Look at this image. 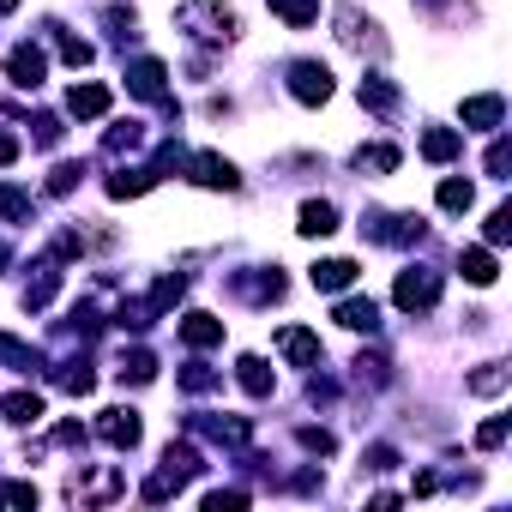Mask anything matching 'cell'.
Listing matches in <instances>:
<instances>
[{"mask_svg": "<svg viewBox=\"0 0 512 512\" xmlns=\"http://www.w3.org/2000/svg\"><path fill=\"white\" fill-rule=\"evenodd\" d=\"M175 25L199 43H229L235 37V13L223 7V0H187V7L175 13Z\"/></svg>", "mask_w": 512, "mask_h": 512, "instance_id": "1", "label": "cell"}, {"mask_svg": "<svg viewBox=\"0 0 512 512\" xmlns=\"http://www.w3.org/2000/svg\"><path fill=\"white\" fill-rule=\"evenodd\" d=\"M127 91H133L139 103H157V109H175V97H169V67H163L157 55H139V61L127 67Z\"/></svg>", "mask_w": 512, "mask_h": 512, "instance_id": "2", "label": "cell"}, {"mask_svg": "<svg viewBox=\"0 0 512 512\" xmlns=\"http://www.w3.org/2000/svg\"><path fill=\"white\" fill-rule=\"evenodd\" d=\"M392 302H398L404 314H428V308L440 302V272H428V266H410V272H398V284H392Z\"/></svg>", "mask_w": 512, "mask_h": 512, "instance_id": "3", "label": "cell"}, {"mask_svg": "<svg viewBox=\"0 0 512 512\" xmlns=\"http://www.w3.org/2000/svg\"><path fill=\"white\" fill-rule=\"evenodd\" d=\"M362 235H368V241H380V247H410V241H422V235H428V223H422V217L368 211V217H362Z\"/></svg>", "mask_w": 512, "mask_h": 512, "instance_id": "4", "label": "cell"}, {"mask_svg": "<svg viewBox=\"0 0 512 512\" xmlns=\"http://www.w3.org/2000/svg\"><path fill=\"white\" fill-rule=\"evenodd\" d=\"M290 97L308 103V109H320V103L332 97V67H326V61H296V67H290Z\"/></svg>", "mask_w": 512, "mask_h": 512, "instance_id": "5", "label": "cell"}, {"mask_svg": "<svg viewBox=\"0 0 512 512\" xmlns=\"http://www.w3.org/2000/svg\"><path fill=\"white\" fill-rule=\"evenodd\" d=\"M187 175H193L199 187H211V193H235V187H241L235 163H229V157H217V151H193V157H187Z\"/></svg>", "mask_w": 512, "mask_h": 512, "instance_id": "6", "label": "cell"}, {"mask_svg": "<svg viewBox=\"0 0 512 512\" xmlns=\"http://www.w3.org/2000/svg\"><path fill=\"white\" fill-rule=\"evenodd\" d=\"M97 440H103V446H115V452H133V446L145 440L139 410H103V416H97Z\"/></svg>", "mask_w": 512, "mask_h": 512, "instance_id": "7", "label": "cell"}, {"mask_svg": "<svg viewBox=\"0 0 512 512\" xmlns=\"http://www.w3.org/2000/svg\"><path fill=\"white\" fill-rule=\"evenodd\" d=\"M7 79H13L19 91H37V85L49 79V55H43L37 43H19V49H7Z\"/></svg>", "mask_w": 512, "mask_h": 512, "instance_id": "8", "label": "cell"}, {"mask_svg": "<svg viewBox=\"0 0 512 512\" xmlns=\"http://www.w3.org/2000/svg\"><path fill=\"white\" fill-rule=\"evenodd\" d=\"M187 428L205 434V440H217V446H247L253 440V422L247 416H193Z\"/></svg>", "mask_w": 512, "mask_h": 512, "instance_id": "9", "label": "cell"}, {"mask_svg": "<svg viewBox=\"0 0 512 512\" xmlns=\"http://www.w3.org/2000/svg\"><path fill=\"white\" fill-rule=\"evenodd\" d=\"M278 356H284L290 368H320V338H314L308 326H284V332H278Z\"/></svg>", "mask_w": 512, "mask_h": 512, "instance_id": "10", "label": "cell"}, {"mask_svg": "<svg viewBox=\"0 0 512 512\" xmlns=\"http://www.w3.org/2000/svg\"><path fill=\"white\" fill-rule=\"evenodd\" d=\"M235 380H241V392H247V398H272L278 368H272L266 356H241V362H235Z\"/></svg>", "mask_w": 512, "mask_h": 512, "instance_id": "11", "label": "cell"}, {"mask_svg": "<svg viewBox=\"0 0 512 512\" xmlns=\"http://www.w3.org/2000/svg\"><path fill=\"white\" fill-rule=\"evenodd\" d=\"M332 320H338L344 332H380V302H374V296H344Z\"/></svg>", "mask_w": 512, "mask_h": 512, "instance_id": "12", "label": "cell"}, {"mask_svg": "<svg viewBox=\"0 0 512 512\" xmlns=\"http://www.w3.org/2000/svg\"><path fill=\"white\" fill-rule=\"evenodd\" d=\"M49 380H55L61 392H73V398L97 392V368H91L85 356H67V362H55V368H49Z\"/></svg>", "mask_w": 512, "mask_h": 512, "instance_id": "13", "label": "cell"}, {"mask_svg": "<svg viewBox=\"0 0 512 512\" xmlns=\"http://www.w3.org/2000/svg\"><path fill=\"white\" fill-rule=\"evenodd\" d=\"M109 85H73L67 91V115H79V121H103L109 115Z\"/></svg>", "mask_w": 512, "mask_h": 512, "instance_id": "14", "label": "cell"}, {"mask_svg": "<svg viewBox=\"0 0 512 512\" xmlns=\"http://www.w3.org/2000/svg\"><path fill=\"white\" fill-rule=\"evenodd\" d=\"M55 290H61V260H37V278L25 284V308L43 314V308L55 302Z\"/></svg>", "mask_w": 512, "mask_h": 512, "instance_id": "15", "label": "cell"}, {"mask_svg": "<svg viewBox=\"0 0 512 512\" xmlns=\"http://www.w3.org/2000/svg\"><path fill=\"white\" fill-rule=\"evenodd\" d=\"M458 272H464V284L488 290V284L500 278V266H494V247H464V253H458Z\"/></svg>", "mask_w": 512, "mask_h": 512, "instance_id": "16", "label": "cell"}, {"mask_svg": "<svg viewBox=\"0 0 512 512\" xmlns=\"http://www.w3.org/2000/svg\"><path fill=\"white\" fill-rule=\"evenodd\" d=\"M157 187V169L151 163H133V169H115L109 175V199H139V193H151Z\"/></svg>", "mask_w": 512, "mask_h": 512, "instance_id": "17", "label": "cell"}, {"mask_svg": "<svg viewBox=\"0 0 512 512\" xmlns=\"http://www.w3.org/2000/svg\"><path fill=\"white\" fill-rule=\"evenodd\" d=\"M235 290H241L247 302H260V308H266V302H278V296H284V272H278V266H272V272H241V278H235Z\"/></svg>", "mask_w": 512, "mask_h": 512, "instance_id": "18", "label": "cell"}, {"mask_svg": "<svg viewBox=\"0 0 512 512\" xmlns=\"http://www.w3.org/2000/svg\"><path fill=\"white\" fill-rule=\"evenodd\" d=\"M0 362L19 368V374H43V368H49V362H43V350H37V344H25V338H13V332H0Z\"/></svg>", "mask_w": 512, "mask_h": 512, "instance_id": "19", "label": "cell"}, {"mask_svg": "<svg viewBox=\"0 0 512 512\" xmlns=\"http://www.w3.org/2000/svg\"><path fill=\"white\" fill-rule=\"evenodd\" d=\"M506 121V97H464V127H482V133H494Z\"/></svg>", "mask_w": 512, "mask_h": 512, "instance_id": "20", "label": "cell"}, {"mask_svg": "<svg viewBox=\"0 0 512 512\" xmlns=\"http://www.w3.org/2000/svg\"><path fill=\"white\" fill-rule=\"evenodd\" d=\"M181 338H187V350H217L223 344V320L217 314H187L181 320Z\"/></svg>", "mask_w": 512, "mask_h": 512, "instance_id": "21", "label": "cell"}, {"mask_svg": "<svg viewBox=\"0 0 512 512\" xmlns=\"http://www.w3.org/2000/svg\"><path fill=\"white\" fill-rule=\"evenodd\" d=\"M458 151H464V133H458V127H428V133H422V157H428V163H452Z\"/></svg>", "mask_w": 512, "mask_h": 512, "instance_id": "22", "label": "cell"}, {"mask_svg": "<svg viewBox=\"0 0 512 512\" xmlns=\"http://www.w3.org/2000/svg\"><path fill=\"white\" fill-rule=\"evenodd\" d=\"M350 284H356V260H320V266H314V290L344 296Z\"/></svg>", "mask_w": 512, "mask_h": 512, "instance_id": "23", "label": "cell"}, {"mask_svg": "<svg viewBox=\"0 0 512 512\" xmlns=\"http://www.w3.org/2000/svg\"><path fill=\"white\" fill-rule=\"evenodd\" d=\"M296 229H302L308 241H314V235H332V229H338V205H332V199H308Z\"/></svg>", "mask_w": 512, "mask_h": 512, "instance_id": "24", "label": "cell"}, {"mask_svg": "<svg viewBox=\"0 0 512 512\" xmlns=\"http://www.w3.org/2000/svg\"><path fill=\"white\" fill-rule=\"evenodd\" d=\"M362 109H374V115H398V91H392V79L368 73V79H362Z\"/></svg>", "mask_w": 512, "mask_h": 512, "instance_id": "25", "label": "cell"}, {"mask_svg": "<svg viewBox=\"0 0 512 512\" xmlns=\"http://www.w3.org/2000/svg\"><path fill=\"white\" fill-rule=\"evenodd\" d=\"M350 163H356V175H392L398 169V145H362Z\"/></svg>", "mask_w": 512, "mask_h": 512, "instance_id": "26", "label": "cell"}, {"mask_svg": "<svg viewBox=\"0 0 512 512\" xmlns=\"http://www.w3.org/2000/svg\"><path fill=\"white\" fill-rule=\"evenodd\" d=\"M0 410H7V422H19V428L43 422V398L37 392H7V398H0Z\"/></svg>", "mask_w": 512, "mask_h": 512, "instance_id": "27", "label": "cell"}, {"mask_svg": "<svg viewBox=\"0 0 512 512\" xmlns=\"http://www.w3.org/2000/svg\"><path fill=\"white\" fill-rule=\"evenodd\" d=\"M115 374H121V386H145V380H157V356L151 350H127Z\"/></svg>", "mask_w": 512, "mask_h": 512, "instance_id": "28", "label": "cell"}, {"mask_svg": "<svg viewBox=\"0 0 512 512\" xmlns=\"http://www.w3.org/2000/svg\"><path fill=\"white\" fill-rule=\"evenodd\" d=\"M272 13L290 25V31H308L320 19V0H272Z\"/></svg>", "mask_w": 512, "mask_h": 512, "instance_id": "29", "label": "cell"}, {"mask_svg": "<svg viewBox=\"0 0 512 512\" xmlns=\"http://www.w3.org/2000/svg\"><path fill=\"white\" fill-rule=\"evenodd\" d=\"M139 145H145V127H139V121H115V127L103 133V151H109V157H121V151H139Z\"/></svg>", "mask_w": 512, "mask_h": 512, "instance_id": "30", "label": "cell"}, {"mask_svg": "<svg viewBox=\"0 0 512 512\" xmlns=\"http://www.w3.org/2000/svg\"><path fill=\"white\" fill-rule=\"evenodd\" d=\"M470 205H476V187H470V181H458V175H446V181H440V211H452V217H458V211H470Z\"/></svg>", "mask_w": 512, "mask_h": 512, "instance_id": "31", "label": "cell"}, {"mask_svg": "<svg viewBox=\"0 0 512 512\" xmlns=\"http://www.w3.org/2000/svg\"><path fill=\"white\" fill-rule=\"evenodd\" d=\"M163 464H169V470H175V476H181V482H187V476H199V470H205V458H199V452H193V446H187V440H169V452H163Z\"/></svg>", "mask_w": 512, "mask_h": 512, "instance_id": "32", "label": "cell"}, {"mask_svg": "<svg viewBox=\"0 0 512 512\" xmlns=\"http://www.w3.org/2000/svg\"><path fill=\"white\" fill-rule=\"evenodd\" d=\"M175 494H181V476H175L169 464H163L157 476H145V488H139V500H151V506H163V500H175Z\"/></svg>", "mask_w": 512, "mask_h": 512, "instance_id": "33", "label": "cell"}, {"mask_svg": "<svg viewBox=\"0 0 512 512\" xmlns=\"http://www.w3.org/2000/svg\"><path fill=\"white\" fill-rule=\"evenodd\" d=\"M0 217H7V223H31V193L13 187V181H0Z\"/></svg>", "mask_w": 512, "mask_h": 512, "instance_id": "34", "label": "cell"}, {"mask_svg": "<svg viewBox=\"0 0 512 512\" xmlns=\"http://www.w3.org/2000/svg\"><path fill=\"white\" fill-rule=\"evenodd\" d=\"M338 25H344V43H356V49H386L380 37H374V25H362V13H338Z\"/></svg>", "mask_w": 512, "mask_h": 512, "instance_id": "35", "label": "cell"}, {"mask_svg": "<svg viewBox=\"0 0 512 512\" xmlns=\"http://www.w3.org/2000/svg\"><path fill=\"white\" fill-rule=\"evenodd\" d=\"M181 296H187V278L175 272V278H157V290H151L145 302H151V314H169V308H175Z\"/></svg>", "mask_w": 512, "mask_h": 512, "instance_id": "36", "label": "cell"}, {"mask_svg": "<svg viewBox=\"0 0 512 512\" xmlns=\"http://www.w3.org/2000/svg\"><path fill=\"white\" fill-rule=\"evenodd\" d=\"M175 380H181V392H217V386H223V374H217V368H205V362H187Z\"/></svg>", "mask_w": 512, "mask_h": 512, "instance_id": "37", "label": "cell"}, {"mask_svg": "<svg viewBox=\"0 0 512 512\" xmlns=\"http://www.w3.org/2000/svg\"><path fill=\"white\" fill-rule=\"evenodd\" d=\"M464 386H470L476 398H500V392H506V368H500V362H488V368H476Z\"/></svg>", "mask_w": 512, "mask_h": 512, "instance_id": "38", "label": "cell"}, {"mask_svg": "<svg viewBox=\"0 0 512 512\" xmlns=\"http://www.w3.org/2000/svg\"><path fill=\"white\" fill-rule=\"evenodd\" d=\"M356 380H362V386H386V380H392V362L362 350V356H356Z\"/></svg>", "mask_w": 512, "mask_h": 512, "instance_id": "39", "label": "cell"}, {"mask_svg": "<svg viewBox=\"0 0 512 512\" xmlns=\"http://www.w3.org/2000/svg\"><path fill=\"white\" fill-rule=\"evenodd\" d=\"M506 434H512V422H506V416H488V422L476 428V446H482V452H500Z\"/></svg>", "mask_w": 512, "mask_h": 512, "instance_id": "40", "label": "cell"}, {"mask_svg": "<svg viewBox=\"0 0 512 512\" xmlns=\"http://www.w3.org/2000/svg\"><path fill=\"white\" fill-rule=\"evenodd\" d=\"M61 61L79 73V67H91V61H97V49H91L85 37H61Z\"/></svg>", "mask_w": 512, "mask_h": 512, "instance_id": "41", "label": "cell"}, {"mask_svg": "<svg viewBox=\"0 0 512 512\" xmlns=\"http://www.w3.org/2000/svg\"><path fill=\"white\" fill-rule=\"evenodd\" d=\"M79 175H85L79 163H55V169H49V193H55V199H67V193L79 187Z\"/></svg>", "mask_w": 512, "mask_h": 512, "instance_id": "42", "label": "cell"}, {"mask_svg": "<svg viewBox=\"0 0 512 512\" xmlns=\"http://www.w3.org/2000/svg\"><path fill=\"white\" fill-rule=\"evenodd\" d=\"M512 241V205H494L488 211V247H506Z\"/></svg>", "mask_w": 512, "mask_h": 512, "instance_id": "43", "label": "cell"}, {"mask_svg": "<svg viewBox=\"0 0 512 512\" xmlns=\"http://www.w3.org/2000/svg\"><path fill=\"white\" fill-rule=\"evenodd\" d=\"M296 440H302V446H308L314 458H332V452H338V440H332L326 428H296Z\"/></svg>", "mask_w": 512, "mask_h": 512, "instance_id": "44", "label": "cell"}, {"mask_svg": "<svg viewBox=\"0 0 512 512\" xmlns=\"http://www.w3.org/2000/svg\"><path fill=\"white\" fill-rule=\"evenodd\" d=\"M506 169H512V145H506V139H494V145H488V175H494V181H506Z\"/></svg>", "mask_w": 512, "mask_h": 512, "instance_id": "45", "label": "cell"}, {"mask_svg": "<svg viewBox=\"0 0 512 512\" xmlns=\"http://www.w3.org/2000/svg\"><path fill=\"white\" fill-rule=\"evenodd\" d=\"M241 500H247L241 488H211V494H205V512H235Z\"/></svg>", "mask_w": 512, "mask_h": 512, "instance_id": "46", "label": "cell"}, {"mask_svg": "<svg viewBox=\"0 0 512 512\" xmlns=\"http://www.w3.org/2000/svg\"><path fill=\"white\" fill-rule=\"evenodd\" d=\"M0 500L7 506H37V488L31 482H0Z\"/></svg>", "mask_w": 512, "mask_h": 512, "instance_id": "47", "label": "cell"}, {"mask_svg": "<svg viewBox=\"0 0 512 512\" xmlns=\"http://www.w3.org/2000/svg\"><path fill=\"white\" fill-rule=\"evenodd\" d=\"M31 127H37V145H61V133H67V127H61V115H37Z\"/></svg>", "mask_w": 512, "mask_h": 512, "instance_id": "48", "label": "cell"}, {"mask_svg": "<svg viewBox=\"0 0 512 512\" xmlns=\"http://www.w3.org/2000/svg\"><path fill=\"white\" fill-rule=\"evenodd\" d=\"M362 464H368V470H392V464H398V452H392V446H368V452H362Z\"/></svg>", "mask_w": 512, "mask_h": 512, "instance_id": "49", "label": "cell"}, {"mask_svg": "<svg viewBox=\"0 0 512 512\" xmlns=\"http://www.w3.org/2000/svg\"><path fill=\"white\" fill-rule=\"evenodd\" d=\"M19 151H25V145H19V133H7V127H0V169H7V163H19Z\"/></svg>", "mask_w": 512, "mask_h": 512, "instance_id": "50", "label": "cell"}, {"mask_svg": "<svg viewBox=\"0 0 512 512\" xmlns=\"http://www.w3.org/2000/svg\"><path fill=\"white\" fill-rule=\"evenodd\" d=\"M55 446H85V428H79V422H61V428H55Z\"/></svg>", "mask_w": 512, "mask_h": 512, "instance_id": "51", "label": "cell"}, {"mask_svg": "<svg viewBox=\"0 0 512 512\" xmlns=\"http://www.w3.org/2000/svg\"><path fill=\"white\" fill-rule=\"evenodd\" d=\"M416 7H434V13H446V7H464V13H470V0H416Z\"/></svg>", "mask_w": 512, "mask_h": 512, "instance_id": "52", "label": "cell"}, {"mask_svg": "<svg viewBox=\"0 0 512 512\" xmlns=\"http://www.w3.org/2000/svg\"><path fill=\"white\" fill-rule=\"evenodd\" d=\"M7 13H19V0H0V19H7Z\"/></svg>", "mask_w": 512, "mask_h": 512, "instance_id": "53", "label": "cell"}, {"mask_svg": "<svg viewBox=\"0 0 512 512\" xmlns=\"http://www.w3.org/2000/svg\"><path fill=\"white\" fill-rule=\"evenodd\" d=\"M7 260H13V253H7V241H0V272H7Z\"/></svg>", "mask_w": 512, "mask_h": 512, "instance_id": "54", "label": "cell"}]
</instances>
